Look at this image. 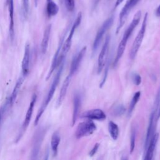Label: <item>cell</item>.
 <instances>
[{
  "mask_svg": "<svg viewBox=\"0 0 160 160\" xmlns=\"http://www.w3.org/2000/svg\"><path fill=\"white\" fill-rule=\"evenodd\" d=\"M141 11H138L136 12V14H134V16L133 17L132 20L130 22L128 28L124 31L123 36L119 44L118 47L117 52L116 54V57H115V59H114V62H113L114 66H116L118 64L119 59L121 58V57L125 51L128 41L129 39L132 32L134 31V29L138 25V24L141 20Z\"/></svg>",
  "mask_w": 160,
  "mask_h": 160,
  "instance_id": "1",
  "label": "cell"
},
{
  "mask_svg": "<svg viewBox=\"0 0 160 160\" xmlns=\"http://www.w3.org/2000/svg\"><path fill=\"white\" fill-rule=\"evenodd\" d=\"M64 61H63L61 64L59 66V68L56 72V74L54 78V80L52 82V84L51 86V88L48 91V93L46 96V99H44L43 103L42 104L41 108H39V111H38V112L36 116V119H35V121H34V125H37L42 115V114L44 113V112L45 111L47 106H48L49 103L50 102V101H51L53 96H54V94L56 91V88L59 82V80H60V78H61V74H62V72L63 71V68H64Z\"/></svg>",
  "mask_w": 160,
  "mask_h": 160,
  "instance_id": "2",
  "label": "cell"
},
{
  "mask_svg": "<svg viewBox=\"0 0 160 160\" xmlns=\"http://www.w3.org/2000/svg\"><path fill=\"white\" fill-rule=\"evenodd\" d=\"M81 19H82V14L81 12H79L75 19V21H74V23L70 29L69 35L68 36V38H66V39L65 40V41H64L62 47L61 48V53L58 59V64L59 66L61 64V63L64 61L65 57L67 54V53L68 52V51H69L71 46V44H72V37L74 36V32L76 29V28L79 26V25L81 23Z\"/></svg>",
  "mask_w": 160,
  "mask_h": 160,
  "instance_id": "3",
  "label": "cell"
},
{
  "mask_svg": "<svg viewBox=\"0 0 160 160\" xmlns=\"http://www.w3.org/2000/svg\"><path fill=\"white\" fill-rule=\"evenodd\" d=\"M148 16V12H146L144 16L141 28H140L137 36H136L134 41L132 43V45L131 46V48L130 50V53H129V57H130V59L132 60H133L136 58V54L140 48V46H141L142 40L144 39L146 29V26H147Z\"/></svg>",
  "mask_w": 160,
  "mask_h": 160,
  "instance_id": "4",
  "label": "cell"
},
{
  "mask_svg": "<svg viewBox=\"0 0 160 160\" xmlns=\"http://www.w3.org/2000/svg\"><path fill=\"white\" fill-rule=\"evenodd\" d=\"M159 99H160V89L159 90L156 98V101L154 102V106L152 109V111L151 112V114L150 115L149 118V124L148 127L147 129V132H146V139H145V143H144V149L145 151L148 147V144L149 143V141L151 137L153 136V134L155 133V126H156V122H154V119L155 116L156 114V112H158V106L159 103Z\"/></svg>",
  "mask_w": 160,
  "mask_h": 160,
  "instance_id": "5",
  "label": "cell"
},
{
  "mask_svg": "<svg viewBox=\"0 0 160 160\" xmlns=\"http://www.w3.org/2000/svg\"><path fill=\"white\" fill-rule=\"evenodd\" d=\"M97 127L95 123L91 119L81 122L77 126L75 136L77 139H80L85 136H90L94 133Z\"/></svg>",
  "mask_w": 160,
  "mask_h": 160,
  "instance_id": "6",
  "label": "cell"
},
{
  "mask_svg": "<svg viewBox=\"0 0 160 160\" xmlns=\"http://www.w3.org/2000/svg\"><path fill=\"white\" fill-rule=\"evenodd\" d=\"M113 21H114V16H111V17L108 18L103 22V24L101 25V26L98 29V31L96 33V37L94 38V41L93 42V44H92V53L93 54L96 52V51L98 48V47L104 35L105 34L106 31L109 29V28L111 26V25L113 23Z\"/></svg>",
  "mask_w": 160,
  "mask_h": 160,
  "instance_id": "7",
  "label": "cell"
},
{
  "mask_svg": "<svg viewBox=\"0 0 160 160\" xmlns=\"http://www.w3.org/2000/svg\"><path fill=\"white\" fill-rule=\"evenodd\" d=\"M139 0H128L125 3L124 7L121 9L119 16V24L116 30V34H118L121 30V28L125 23L127 16H128L131 10L138 3Z\"/></svg>",
  "mask_w": 160,
  "mask_h": 160,
  "instance_id": "8",
  "label": "cell"
},
{
  "mask_svg": "<svg viewBox=\"0 0 160 160\" xmlns=\"http://www.w3.org/2000/svg\"><path fill=\"white\" fill-rule=\"evenodd\" d=\"M36 99H37L36 94H33V96L32 97V99H31V101L30 102L29 106L28 109L27 110V112H26V116H25V118H24V120L22 125L21 132L19 133V134L18 136V138L16 139V142L21 139V137L23 136L24 132L26 131L27 128L28 127V126L30 123V121H31V118H32V112H33L34 107V105L36 104Z\"/></svg>",
  "mask_w": 160,
  "mask_h": 160,
  "instance_id": "9",
  "label": "cell"
},
{
  "mask_svg": "<svg viewBox=\"0 0 160 160\" xmlns=\"http://www.w3.org/2000/svg\"><path fill=\"white\" fill-rule=\"evenodd\" d=\"M111 36L108 34L105 39L104 42L102 45V49L99 52L98 61V73L100 74L101 72L102 71V69L105 66V64L106 62L107 55L109 50V42H110Z\"/></svg>",
  "mask_w": 160,
  "mask_h": 160,
  "instance_id": "10",
  "label": "cell"
},
{
  "mask_svg": "<svg viewBox=\"0 0 160 160\" xmlns=\"http://www.w3.org/2000/svg\"><path fill=\"white\" fill-rule=\"evenodd\" d=\"M66 32H65L63 36L61 37V38L59 40V42L58 44V48L56 49V51L54 55V57L52 58V63H51V68L49 69V71L48 74V76L46 77V80H48L49 78H50V76L52 75V74L53 73L54 71L56 69V68L59 66V64H58V59L61 53V48L62 47L64 41V38L66 36Z\"/></svg>",
  "mask_w": 160,
  "mask_h": 160,
  "instance_id": "11",
  "label": "cell"
},
{
  "mask_svg": "<svg viewBox=\"0 0 160 160\" xmlns=\"http://www.w3.org/2000/svg\"><path fill=\"white\" fill-rule=\"evenodd\" d=\"M86 51V47L84 46L83 47L79 52L73 58L71 66H70V70H69V75L72 77V76L76 72L78 69H79V67L81 63V61L84 56V54Z\"/></svg>",
  "mask_w": 160,
  "mask_h": 160,
  "instance_id": "12",
  "label": "cell"
},
{
  "mask_svg": "<svg viewBox=\"0 0 160 160\" xmlns=\"http://www.w3.org/2000/svg\"><path fill=\"white\" fill-rule=\"evenodd\" d=\"M81 117L91 120H104L106 119V115L101 109H93L84 112Z\"/></svg>",
  "mask_w": 160,
  "mask_h": 160,
  "instance_id": "13",
  "label": "cell"
},
{
  "mask_svg": "<svg viewBox=\"0 0 160 160\" xmlns=\"http://www.w3.org/2000/svg\"><path fill=\"white\" fill-rule=\"evenodd\" d=\"M159 138V133H154L153 136L151 137L150 139L149 143L148 144V147L145 151L146 154H145V157L144 159L145 160H151L153 158L155 149L156 147V144L158 141Z\"/></svg>",
  "mask_w": 160,
  "mask_h": 160,
  "instance_id": "14",
  "label": "cell"
},
{
  "mask_svg": "<svg viewBox=\"0 0 160 160\" xmlns=\"http://www.w3.org/2000/svg\"><path fill=\"white\" fill-rule=\"evenodd\" d=\"M81 106V97L79 93H76L74 96L73 99V112L72 116V122L71 126H73L78 118L79 114L80 109Z\"/></svg>",
  "mask_w": 160,
  "mask_h": 160,
  "instance_id": "15",
  "label": "cell"
},
{
  "mask_svg": "<svg viewBox=\"0 0 160 160\" xmlns=\"http://www.w3.org/2000/svg\"><path fill=\"white\" fill-rule=\"evenodd\" d=\"M29 61H30V46L29 44H26L24 48V56L22 61V74L26 76L29 71Z\"/></svg>",
  "mask_w": 160,
  "mask_h": 160,
  "instance_id": "16",
  "label": "cell"
},
{
  "mask_svg": "<svg viewBox=\"0 0 160 160\" xmlns=\"http://www.w3.org/2000/svg\"><path fill=\"white\" fill-rule=\"evenodd\" d=\"M71 78H72V76H71L70 75L68 74V76L64 79V81L63 82V84L62 85L61 89L60 92H59V97H58V100H57L56 107H59L61 105L62 102H63V101H64V99L65 98L66 92H67L68 88L69 85L70 84V82H71Z\"/></svg>",
  "mask_w": 160,
  "mask_h": 160,
  "instance_id": "17",
  "label": "cell"
},
{
  "mask_svg": "<svg viewBox=\"0 0 160 160\" xmlns=\"http://www.w3.org/2000/svg\"><path fill=\"white\" fill-rule=\"evenodd\" d=\"M9 14V34L11 41L14 37V4L13 0H7Z\"/></svg>",
  "mask_w": 160,
  "mask_h": 160,
  "instance_id": "18",
  "label": "cell"
},
{
  "mask_svg": "<svg viewBox=\"0 0 160 160\" xmlns=\"http://www.w3.org/2000/svg\"><path fill=\"white\" fill-rule=\"evenodd\" d=\"M25 76H24L23 75H22V76L19 77V79H18L16 84H15V86L12 90V92L11 93V96L9 97V99L8 100V105L10 106H12L14 102H15L16 101V99L18 96V94L19 92V90L21 88V86L22 84V82L24 81V79Z\"/></svg>",
  "mask_w": 160,
  "mask_h": 160,
  "instance_id": "19",
  "label": "cell"
},
{
  "mask_svg": "<svg viewBox=\"0 0 160 160\" xmlns=\"http://www.w3.org/2000/svg\"><path fill=\"white\" fill-rule=\"evenodd\" d=\"M51 24H49L45 29L43 34V37L41 42V52L42 54H45L47 52V49L48 48V44L51 34Z\"/></svg>",
  "mask_w": 160,
  "mask_h": 160,
  "instance_id": "20",
  "label": "cell"
},
{
  "mask_svg": "<svg viewBox=\"0 0 160 160\" xmlns=\"http://www.w3.org/2000/svg\"><path fill=\"white\" fill-rule=\"evenodd\" d=\"M60 140H61V137L59 132L58 131H55L51 137V149L53 153V155L56 156L58 154V146L60 143Z\"/></svg>",
  "mask_w": 160,
  "mask_h": 160,
  "instance_id": "21",
  "label": "cell"
},
{
  "mask_svg": "<svg viewBox=\"0 0 160 160\" xmlns=\"http://www.w3.org/2000/svg\"><path fill=\"white\" fill-rule=\"evenodd\" d=\"M42 136H44V134L42 133V132H40L35 137V139L34 141V142L33 144V148L32 149V156H34L33 158H34V159L36 158V156H38V152L39 151L41 144V142L43 139Z\"/></svg>",
  "mask_w": 160,
  "mask_h": 160,
  "instance_id": "22",
  "label": "cell"
},
{
  "mask_svg": "<svg viewBox=\"0 0 160 160\" xmlns=\"http://www.w3.org/2000/svg\"><path fill=\"white\" fill-rule=\"evenodd\" d=\"M108 131L111 138L114 140H116L119 136V126L114 122L110 121L108 123Z\"/></svg>",
  "mask_w": 160,
  "mask_h": 160,
  "instance_id": "23",
  "label": "cell"
},
{
  "mask_svg": "<svg viewBox=\"0 0 160 160\" xmlns=\"http://www.w3.org/2000/svg\"><path fill=\"white\" fill-rule=\"evenodd\" d=\"M59 11V6L57 5L56 2L52 1V0L48 1L46 7V12L47 14L49 17H52L58 14Z\"/></svg>",
  "mask_w": 160,
  "mask_h": 160,
  "instance_id": "24",
  "label": "cell"
},
{
  "mask_svg": "<svg viewBox=\"0 0 160 160\" xmlns=\"http://www.w3.org/2000/svg\"><path fill=\"white\" fill-rule=\"evenodd\" d=\"M140 96H141V92L140 91H137L134 93L131 102H130V104H129V109L128 110V114L129 116H130L137 104V102L139 101V99L140 98Z\"/></svg>",
  "mask_w": 160,
  "mask_h": 160,
  "instance_id": "25",
  "label": "cell"
},
{
  "mask_svg": "<svg viewBox=\"0 0 160 160\" xmlns=\"http://www.w3.org/2000/svg\"><path fill=\"white\" fill-rule=\"evenodd\" d=\"M136 137V128L134 126L132 127L130 136V153L132 154L135 148V141Z\"/></svg>",
  "mask_w": 160,
  "mask_h": 160,
  "instance_id": "26",
  "label": "cell"
},
{
  "mask_svg": "<svg viewBox=\"0 0 160 160\" xmlns=\"http://www.w3.org/2000/svg\"><path fill=\"white\" fill-rule=\"evenodd\" d=\"M126 111V108L123 104H118L116 106L112 109V114L114 116H120L122 115Z\"/></svg>",
  "mask_w": 160,
  "mask_h": 160,
  "instance_id": "27",
  "label": "cell"
},
{
  "mask_svg": "<svg viewBox=\"0 0 160 160\" xmlns=\"http://www.w3.org/2000/svg\"><path fill=\"white\" fill-rule=\"evenodd\" d=\"M65 6L69 12L74 11L75 8V0H64Z\"/></svg>",
  "mask_w": 160,
  "mask_h": 160,
  "instance_id": "28",
  "label": "cell"
},
{
  "mask_svg": "<svg viewBox=\"0 0 160 160\" xmlns=\"http://www.w3.org/2000/svg\"><path fill=\"white\" fill-rule=\"evenodd\" d=\"M22 12L24 17H27L29 9V0H22Z\"/></svg>",
  "mask_w": 160,
  "mask_h": 160,
  "instance_id": "29",
  "label": "cell"
},
{
  "mask_svg": "<svg viewBox=\"0 0 160 160\" xmlns=\"http://www.w3.org/2000/svg\"><path fill=\"white\" fill-rule=\"evenodd\" d=\"M109 61H108V62H107V64H106V69H105V71H104V77H103V79H102L101 83H100V86L99 87L100 88H102L105 82H106V78H107V75H108V69H109Z\"/></svg>",
  "mask_w": 160,
  "mask_h": 160,
  "instance_id": "30",
  "label": "cell"
},
{
  "mask_svg": "<svg viewBox=\"0 0 160 160\" xmlns=\"http://www.w3.org/2000/svg\"><path fill=\"white\" fill-rule=\"evenodd\" d=\"M132 81L135 85L139 86L141 82V77L139 74L134 73L132 75Z\"/></svg>",
  "mask_w": 160,
  "mask_h": 160,
  "instance_id": "31",
  "label": "cell"
},
{
  "mask_svg": "<svg viewBox=\"0 0 160 160\" xmlns=\"http://www.w3.org/2000/svg\"><path fill=\"white\" fill-rule=\"evenodd\" d=\"M99 143H96L94 146V147L91 149V151H89V155L92 157L98 151V149H99Z\"/></svg>",
  "mask_w": 160,
  "mask_h": 160,
  "instance_id": "32",
  "label": "cell"
},
{
  "mask_svg": "<svg viewBox=\"0 0 160 160\" xmlns=\"http://www.w3.org/2000/svg\"><path fill=\"white\" fill-rule=\"evenodd\" d=\"M100 1L101 0H92V8L93 9H94L97 8V6H98Z\"/></svg>",
  "mask_w": 160,
  "mask_h": 160,
  "instance_id": "33",
  "label": "cell"
},
{
  "mask_svg": "<svg viewBox=\"0 0 160 160\" xmlns=\"http://www.w3.org/2000/svg\"><path fill=\"white\" fill-rule=\"evenodd\" d=\"M155 14L157 17L159 18L160 17V4L158 6V7L156 8L155 11Z\"/></svg>",
  "mask_w": 160,
  "mask_h": 160,
  "instance_id": "34",
  "label": "cell"
},
{
  "mask_svg": "<svg viewBox=\"0 0 160 160\" xmlns=\"http://www.w3.org/2000/svg\"><path fill=\"white\" fill-rule=\"evenodd\" d=\"M124 0H116V2H115V8H116L117 6H118L119 5H120L121 4V2L123 1Z\"/></svg>",
  "mask_w": 160,
  "mask_h": 160,
  "instance_id": "35",
  "label": "cell"
},
{
  "mask_svg": "<svg viewBox=\"0 0 160 160\" xmlns=\"http://www.w3.org/2000/svg\"><path fill=\"white\" fill-rule=\"evenodd\" d=\"M157 114H158V116H157V118H156V121H158V119L160 118V104H159V109L158 111Z\"/></svg>",
  "mask_w": 160,
  "mask_h": 160,
  "instance_id": "36",
  "label": "cell"
},
{
  "mask_svg": "<svg viewBox=\"0 0 160 160\" xmlns=\"http://www.w3.org/2000/svg\"><path fill=\"white\" fill-rule=\"evenodd\" d=\"M2 108H1L0 109V122H1V118H2Z\"/></svg>",
  "mask_w": 160,
  "mask_h": 160,
  "instance_id": "37",
  "label": "cell"
},
{
  "mask_svg": "<svg viewBox=\"0 0 160 160\" xmlns=\"http://www.w3.org/2000/svg\"><path fill=\"white\" fill-rule=\"evenodd\" d=\"M38 0H34V2H35V5H36V6H37V4H38Z\"/></svg>",
  "mask_w": 160,
  "mask_h": 160,
  "instance_id": "38",
  "label": "cell"
},
{
  "mask_svg": "<svg viewBox=\"0 0 160 160\" xmlns=\"http://www.w3.org/2000/svg\"><path fill=\"white\" fill-rule=\"evenodd\" d=\"M47 1H48H48H51V0H47Z\"/></svg>",
  "mask_w": 160,
  "mask_h": 160,
  "instance_id": "39",
  "label": "cell"
}]
</instances>
